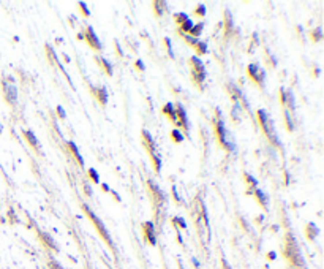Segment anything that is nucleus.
I'll return each mask as SVG.
<instances>
[{
    "instance_id": "obj_1",
    "label": "nucleus",
    "mask_w": 324,
    "mask_h": 269,
    "mask_svg": "<svg viewBox=\"0 0 324 269\" xmlns=\"http://www.w3.org/2000/svg\"><path fill=\"white\" fill-rule=\"evenodd\" d=\"M215 132H217L218 141H220L221 146H223L226 150H231L232 152V150L236 149V141H234V138H232V134L228 132V128H226L223 120H217V124H215Z\"/></svg>"
},
{
    "instance_id": "obj_2",
    "label": "nucleus",
    "mask_w": 324,
    "mask_h": 269,
    "mask_svg": "<svg viewBox=\"0 0 324 269\" xmlns=\"http://www.w3.org/2000/svg\"><path fill=\"white\" fill-rule=\"evenodd\" d=\"M258 119H259V125H261V128H262V132H264V134L274 144L280 146V141H278V136H277V133H275V128H274V125H272L271 119H269L267 113H266L264 109H259L258 111Z\"/></svg>"
},
{
    "instance_id": "obj_3",
    "label": "nucleus",
    "mask_w": 324,
    "mask_h": 269,
    "mask_svg": "<svg viewBox=\"0 0 324 269\" xmlns=\"http://www.w3.org/2000/svg\"><path fill=\"white\" fill-rule=\"evenodd\" d=\"M82 207H84V209H86L87 215H89V217L92 218L93 225H95V228H97V230H98V233L101 234V237H103V239L106 241V242H108V244H109V245H112V241H111V237H109V234H108V231H106V228H104V225L101 223V220H100L98 217H97L95 214L92 212V211H90V207L87 206V204H84Z\"/></svg>"
},
{
    "instance_id": "obj_4",
    "label": "nucleus",
    "mask_w": 324,
    "mask_h": 269,
    "mask_svg": "<svg viewBox=\"0 0 324 269\" xmlns=\"http://www.w3.org/2000/svg\"><path fill=\"white\" fill-rule=\"evenodd\" d=\"M191 65H193V78L198 84H202V81L205 78V70L204 65L198 57H191Z\"/></svg>"
},
{
    "instance_id": "obj_5",
    "label": "nucleus",
    "mask_w": 324,
    "mask_h": 269,
    "mask_svg": "<svg viewBox=\"0 0 324 269\" xmlns=\"http://www.w3.org/2000/svg\"><path fill=\"white\" fill-rule=\"evenodd\" d=\"M247 73H248V76H250V78H251L253 81H255V82H258V84H262V82H264L266 75H264V71L259 68V65H256V63H251V65H248Z\"/></svg>"
},
{
    "instance_id": "obj_6",
    "label": "nucleus",
    "mask_w": 324,
    "mask_h": 269,
    "mask_svg": "<svg viewBox=\"0 0 324 269\" xmlns=\"http://www.w3.org/2000/svg\"><path fill=\"white\" fill-rule=\"evenodd\" d=\"M282 102L285 105V109L286 111H294L296 109V105H294V97H292L291 90H286V89H282Z\"/></svg>"
},
{
    "instance_id": "obj_7",
    "label": "nucleus",
    "mask_w": 324,
    "mask_h": 269,
    "mask_svg": "<svg viewBox=\"0 0 324 269\" xmlns=\"http://www.w3.org/2000/svg\"><path fill=\"white\" fill-rule=\"evenodd\" d=\"M144 236H146V241L150 245L157 244V237H155V230H153V223L152 222H146L144 223Z\"/></svg>"
},
{
    "instance_id": "obj_8",
    "label": "nucleus",
    "mask_w": 324,
    "mask_h": 269,
    "mask_svg": "<svg viewBox=\"0 0 324 269\" xmlns=\"http://www.w3.org/2000/svg\"><path fill=\"white\" fill-rule=\"evenodd\" d=\"M84 36H86V40L89 41V45L92 46L93 49H101V43H100V40L97 38V35L93 33V29H92V27H87V30H86V33H84Z\"/></svg>"
},
{
    "instance_id": "obj_9",
    "label": "nucleus",
    "mask_w": 324,
    "mask_h": 269,
    "mask_svg": "<svg viewBox=\"0 0 324 269\" xmlns=\"http://www.w3.org/2000/svg\"><path fill=\"white\" fill-rule=\"evenodd\" d=\"M3 90H5V95H6V102L8 103H16V98H18V90L13 84H8L5 82L3 84Z\"/></svg>"
},
{
    "instance_id": "obj_10",
    "label": "nucleus",
    "mask_w": 324,
    "mask_h": 269,
    "mask_svg": "<svg viewBox=\"0 0 324 269\" xmlns=\"http://www.w3.org/2000/svg\"><path fill=\"white\" fill-rule=\"evenodd\" d=\"M175 114H177V124L182 125L185 130L188 128V122H187V114L182 105H175Z\"/></svg>"
},
{
    "instance_id": "obj_11",
    "label": "nucleus",
    "mask_w": 324,
    "mask_h": 269,
    "mask_svg": "<svg viewBox=\"0 0 324 269\" xmlns=\"http://www.w3.org/2000/svg\"><path fill=\"white\" fill-rule=\"evenodd\" d=\"M163 113L166 114L168 117H169L173 122H175L177 124V114H175V106L173 105V103H166L164 105V108H163Z\"/></svg>"
},
{
    "instance_id": "obj_12",
    "label": "nucleus",
    "mask_w": 324,
    "mask_h": 269,
    "mask_svg": "<svg viewBox=\"0 0 324 269\" xmlns=\"http://www.w3.org/2000/svg\"><path fill=\"white\" fill-rule=\"evenodd\" d=\"M142 139H144V144L147 146V149H149V152H153V150H155V143H153V139H152L150 133L147 132V130H142Z\"/></svg>"
},
{
    "instance_id": "obj_13",
    "label": "nucleus",
    "mask_w": 324,
    "mask_h": 269,
    "mask_svg": "<svg viewBox=\"0 0 324 269\" xmlns=\"http://www.w3.org/2000/svg\"><path fill=\"white\" fill-rule=\"evenodd\" d=\"M93 92H95V97H97V100L101 103V105H106V102H108V93H106V89L104 87H98V89H93Z\"/></svg>"
},
{
    "instance_id": "obj_14",
    "label": "nucleus",
    "mask_w": 324,
    "mask_h": 269,
    "mask_svg": "<svg viewBox=\"0 0 324 269\" xmlns=\"http://www.w3.org/2000/svg\"><path fill=\"white\" fill-rule=\"evenodd\" d=\"M40 237H41V241L45 242V245H48V247H51L52 250H55V252L59 250V248H57V245H55V242H54V239L49 236V234L41 233V234H40Z\"/></svg>"
},
{
    "instance_id": "obj_15",
    "label": "nucleus",
    "mask_w": 324,
    "mask_h": 269,
    "mask_svg": "<svg viewBox=\"0 0 324 269\" xmlns=\"http://www.w3.org/2000/svg\"><path fill=\"white\" fill-rule=\"evenodd\" d=\"M68 147H70V150H71V154H73V155H75V159L77 160V163H79V165H81V166H84V160H82V157H81L79 150H77L76 144H75V143H71V141H70V143H68Z\"/></svg>"
},
{
    "instance_id": "obj_16",
    "label": "nucleus",
    "mask_w": 324,
    "mask_h": 269,
    "mask_svg": "<svg viewBox=\"0 0 324 269\" xmlns=\"http://www.w3.org/2000/svg\"><path fill=\"white\" fill-rule=\"evenodd\" d=\"M24 134H25L27 141L30 143V146H33L36 150H40V143H38V139H36V136H35V134H33L32 132H29V130H27V132H25Z\"/></svg>"
},
{
    "instance_id": "obj_17",
    "label": "nucleus",
    "mask_w": 324,
    "mask_h": 269,
    "mask_svg": "<svg viewBox=\"0 0 324 269\" xmlns=\"http://www.w3.org/2000/svg\"><path fill=\"white\" fill-rule=\"evenodd\" d=\"M255 193H256V196H258L259 204H262V207H264V209H267V206H269V200H267V196H266V193H264L262 190H256Z\"/></svg>"
},
{
    "instance_id": "obj_18",
    "label": "nucleus",
    "mask_w": 324,
    "mask_h": 269,
    "mask_svg": "<svg viewBox=\"0 0 324 269\" xmlns=\"http://www.w3.org/2000/svg\"><path fill=\"white\" fill-rule=\"evenodd\" d=\"M202 27H204V24H202V22H199L198 25H193V27H191L190 33H191V36H193V38L198 40V36H199L201 32H202Z\"/></svg>"
},
{
    "instance_id": "obj_19",
    "label": "nucleus",
    "mask_w": 324,
    "mask_h": 269,
    "mask_svg": "<svg viewBox=\"0 0 324 269\" xmlns=\"http://www.w3.org/2000/svg\"><path fill=\"white\" fill-rule=\"evenodd\" d=\"M316 234H318V228H316L313 223H310L308 226H307V236H308V239H315Z\"/></svg>"
},
{
    "instance_id": "obj_20",
    "label": "nucleus",
    "mask_w": 324,
    "mask_h": 269,
    "mask_svg": "<svg viewBox=\"0 0 324 269\" xmlns=\"http://www.w3.org/2000/svg\"><path fill=\"white\" fill-rule=\"evenodd\" d=\"M150 155H152V161H153V166H155V169L157 171H160V168H161V159L157 155V152H150Z\"/></svg>"
},
{
    "instance_id": "obj_21",
    "label": "nucleus",
    "mask_w": 324,
    "mask_h": 269,
    "mask_svg": "<svg viewBox=\"0 0 324 269\" xmlns=\"http://www.w3.org/2000/svg\"><path fill=\"white\" fill-rule=\"evenodd\" d=\"M195 48H196V52L199 54V56H202V54L207 52V45H205V43H199V41H198Z\"/></svg>"
},
{
    "instance_id": "obj_22",
    "label": "nucleus",
    "mask_w": 324,
    "mask_h": 269,
    "mask_svg": "<svg viewBox=\"0 0 324 269\" xmlns=\"http://www.w3.org/2000/svg\"><path fill=\"white\" fill-rule=\"evenodd\" d=\"M171 138H173L175 143H182V141H184V136H182V133L179 132V130H173V132H171Z\"/></svg>"
},
{
    "instance_id": "obj_23",
    "label": "nucleus",
    "mask_w": 324,
    "mask_h": 269,
    "mask_svg": "<svg viewBox=\"0 0 324 269\" xmlns=\"http://www.w3.org/2000/svg\"><path fill=\"white\" fill-rule=\"evenodd\" d=\"M321 38H323V35H321V29L318 27V29H315V30L312 32V40H313V41H321Z\"/></svg>"
},
{
    "instance_id": "obj_24",
    "label": "nucleus",
    "mask_w": 324,
    "mask_h": 269,
    "mask_svg": "<svg viewBox=\"0 0 324 269\" xmlns=\"http://www.w3.org/2000/svg\"><path fill=\"white\" fill-rule=\"evenodd\" d=\"M191 27H193V22H191L190 19H187V21H185L184 24H182V30H184L185 33H190Z\"/></svg>"
},
{
    "instance_id": "obj_25",
    "label": "nucleus",
    "mask_w": 324,
    "mask_h": 269,
    "mask_svg": "<svg viewBox=\"0 0 324 269\" xmlns=\"http://www.w3.org/2000/svg\"><path fill=\"white\" fill-rule=\"evenodd\" d=\"M100 59H101V57H100ZM101 63L104 65V68H106V73H108V75H109V76L112 75V67H111V63L108 62L106 59H101Z\"/></svg>"
},
{
    "instance_id": "obj_26",
    "label": "nucleus",
    "mask_w": 324,
    "mask_h": 269,
    "mask_svg": "<svg viewBox=\"0 0 324 269\" xmlns=\"http://www.w3.org/2000/svg\"><path fill=\"white\" fill-rule=\"evenodd\" d=\"M175 19H177L179 24H184V22L188 19V16L185 14V13H177V14H175Z\"/></svg>"
},
{
    "instance_id": "obj_27",
    "label": "nucleus",
    "mask_w": 324,
    "mask_h": 269,
    "mask_svg": "<svg viewBox=\"0 0 324 269\" xmlns=\"http://www.w3.org/2000/svg\"><path fill=\"white\" fill-rule=\"evenodd\" d=\"M89 174H90V177H92L93 182H98V180H100V176L97 174V171L93 169V168H90V169H89Z\"/></svg>"
},
{
    "instance_id": "obj_28",
    "label": "nucleus",
    "mask_w": 324,
    "mask_h": 269,
    "mask_svg": "<svg viewBox=\"0 0 324 269\" xmlns=\"http://www.w3.org/2000/svg\"><path fill=\"white\" fill-rule=\"evenodd\" d=\"M46 51H48V54H49V60H51V62H55V54H54V51L51 49V46L46 45Z\"/></svg>"
},
{
    "instance_id": "obj_29",
    "label": "nucleus",
    "mask_w": 324,
    "mask_h": 269,
    "mask_svg": "<svg viewBox=\"0 0 324 269\" xmlns=\"http://www.w3.org/2000/svg\"><path fill=\"white\" fill-rule=\"evenodd\" d=\"M182 36H184V38L187 40V41L190 43L191 46H196V43H198V40H196V38H193V36H188V35H182Z\"/></svg>"
},
{
    "instance_id": "obj_30",
    "label": "nucleus",
    "mask_w": 324,
    "mask_h": 269,
    "mask_svg": "<svg viewBox=\"0 0 324 269\" xmlns=\"http://www.w3.org/2000/svg\"><path fill=\"white\" fill-rule=\"evenodd\" d=\"M173 222H175V223H179V226H180V228H185V226H187V225H185V222H184V218H182V217H174V218H173Z\"/></svg>"
},
{
    "instance_id": "obj_31",
    "label": "nucleus",
    "mask_w": 324,
    "mask_h": 269,
    "mask_svg": "<svg viewBox=\"0 0 324 269\" xmlns=\"http://www.w3.org/2000/svg\"><path fill=\"white\" fill-rule=\"evenodd\" d=\"M195 13H196V14H199V16H204V14H205V8H204V5H199V6H196V10H195Z\"/></svg>"
},
{
    "instance_id": "obj_32",
    "label": "nucleus",
    "mask_w": 324,
    "mask_h": 269,
    "mask_svg": "<svg viewBox=\"0 0 324 269\" xmlns=\"http://www.w3.org/2000/svg\"><path fill=\"white\" fill-rule=\"evenodd\" d=\"M245 179H247V182H250V184H251L253 187H256V185H258V182H256V179H253V177H251V176H248V174H245Z\"/></svg>"
},
{
    "instance_id": "obj_33",
    "label": "nucleus",
    "mask_w": 324,
    "mask_h": 269,
    "mask_svg": "<svg viewBox=\"0 0 324 269\" xmlns=\"http://www.w3.org/2000/svg\"><path fill=\"white\" fill-rule=\"evenodd\" d=\"M79 8H81V11H82L86 16H89V14H90V13H89V10H87V5H86V3H79Z\"/></svg>"
},
{
    "instance_id": "obj_34",
    "label": "nucleus",
    "mask_w": 324,
    "mask_h": 269,
    "mask_svg": "<svg viewBox=\"0 0 324 269\" xmlns=\"http://www.w3.org/2000/svg\"><path fill=\"white\" fill-rule=\"evenodd\" d=\"M57 114H59L62 119H65V117H66V114H65V111H63L62 106H57Z\"/></svg>"
},
{
    "instance_id": "obj_35",
    "label": "nucleus",
    "mask_w": 324,
    "mask_h": 269,
    "mask_svg": "<svg viewBox=\"0 0 324 269\" xmlns=\"http://www.w3.org/2000/svg\"><path fill=\"white\" fill-rule=\"evenodd\" d=\"M136 67H138V68L141 70V71H142V70H144V65H142V62H141V60H138V62H136Z\"/></svg>"
},
{
    "instance_id": "obj_36",
    "label": "nucleus",
    "mask_w": 324,
    "mask_h": 269,
    "mask_svg": "<svg viewBox=\"0 0 324 269\" xmlns=\"http://www.w3.org/2000/svg\"><path fill=\"white\" fill-rule=\"evenodd\" d=\"M267 258H269V260H274V258H275V253H272V252H271V253L267 255Z\"/></svg>"
},
{
    "instance_id": "obj_37",
    "label": "nucleus",
    "mask_w": 324,
    "mask_h": 269,
    "mask_svg": "<svg viewBox=\"0 0 324 269\" xmlns=\"http://www.w3.org/2000/svg\"><path fill=\"white\" fill-rule=\"evenodd\" d=\"M84 188H86L87 195H90V193H92V190H90V188H89V185H84Z\"/></svg>"
},
{
    "instance_id": "obj_38",
    "label": "nucleus",
    "mask_w": 324,
    "mask_h": 269,
    "mask_svg": "<svg viewBox=\"0 0 324 269\" xmlns=\"http://www.w3.org/2000/svg\"><path fill=\"white\" fill-rule=\"evenodd\" d=\"M179 268H180V269H184V266H182V263H179Z\"/></svg>"
}]
</instances>
